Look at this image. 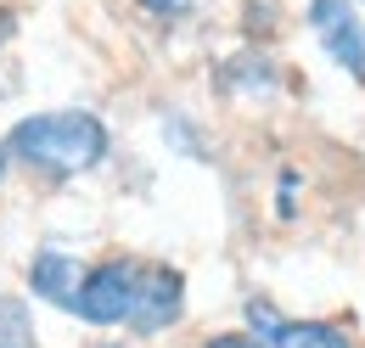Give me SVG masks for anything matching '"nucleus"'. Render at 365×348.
Here are the masks:
<instances>
[{
	"instance_id": "10",
	"label": "nucleus",
	"mask_w": 365,
	"mask_h": 348,
	"mask_svg": "<svg viewBox=\"0 0 365 348\" xmlns=\"http://www.w3.org/2000/svg\"><path fill=\"white\" fill-rule=\"evenodd\" d=\"M281 214H298V174H281Z\"/></svg>"
},
{
	"instance_id": "5",
	"label": "nucleus",
	"mask_w": 365,
	"mask_h": 348,
	"mask_svg": "<svg viewBox=\"0 0 365 348\" xmlns=\"http://www.w3.org/2000/svg\"><path fill=\"white\" fill-rule=\"evenodd\" d=\"M79 281H85V264L73 259V253H62V247H40L34 264H29V292L56 304V309H73Z\"/></svg>"
},
{
	"instance_id": "4",
	"label": "nucleus",
	"mask_w": 365,
	"mask_h": 348,
	"mask_svg": "<svg viewBox=\"0 0 365 348\" xmlns=\"http://www.w3.org/2000/svg\"><path fill=\"white\" fill-rule=\"evenodd\" d=\"M309 29H315L320 51L365 85V23L354 17V0H309Z\"/></svg>"
},
{
	"instance_id": "9",
	"label": "nucleus",
	"mask_w": 365,
	"mask_h": 348,
	"mask_svg": "<svg viewBox=\"0 0 365 348\" xmlns=\"http://www.w3.org/2000/svg\"><path fill=\"white\" fill-rule=\"evenodd\" d=\"M140 6H146L152 17H169V23H175V17H191V0H140Z\"/></svg>"
},
{
	"instance_id": "12",
	"label": "nucleus",
	"mask_w": 365,
	"mask_h": 348,
	"mask_svg": "<svg viewBox=\"0 0 365 348\" xmlns=\"http://www.w3.org/2000/svg\"><path fill=\"white\" fill-rule=\"evenodd\" d=\"M6 169H11V152H6V146H0V180H6Z\"/></svg>"
},
{
	"instance_id": "3",
	"label": "nucleus",
	"mask_w": 365,
	"mask_h": 348,
	"mask_svg": "<svg viewBox=\"0 0 365 348\" xmlns=\"http://www.w3.org/2000/svg\"><path fill=\"white\" fill-rule=\"evenodd\" d=\"M185 314V275L175 264H146L140 259V281H135V304H130V332L158 337Z\"/></svg>"
},
{
	"instance_id": "6",
	"label": "nucleus",
	"mask_w": 365,
	"mask_h": 348,
	"mask_svg": "<svg viewBox=\"0 0 365 348\" xmlns=\"http://www.w3.org/2000/svg\"><path fill=\"white\" fill-rule=\"evenodd\" d=\"M275 85H281V73H275L270 56H259V51H242V56H230L220 68V90L225 96H270Z\"/></svg>"
},
{
	"instance_id": "11",
	"label": "nucleus",
	"mask_w": 365,
	"mask_h": 348,
	"mask_svg": "<svg viewBox=\"0 0 365 348\" xmlns=\"http://www.w3.org/2000/svg\"><path fill=\"white\" fill-rule=\"evenodd\" d=\"M202 348H259L253 337H242V332H225V337H208Z\"/></svg>"
},
{
	"instance_id": "13",
	"label": "nucleus",
	"mask_w": 365,
	"mask_h": 348,
	"mask_svg": "<svg viewBox=\"0 0 365 348\" xmlns=\"http://www.w3.org/2000/svg\"><path fill=\"white\" fill-rule=\"evenodd\" d=\"M101 348H113V343H101Z\"/></svg>"
},
{
	"instance_id": "1",
	"label": "nucleus",
	"mask_w": 365,
	"mask_h": 348,
	"mask_svg": "<svg viewBox=\"0 0 365 348\" xmlns=\"http://www.w3.org/2000/svg\"><path fill=\"white\" fill-rule=\"evenodd\" d=\"M6 152L11 163L46 174V180H79L107 163L113 152V130L85 113V107H62V113H29L17 118L11 135H6Z\"/></svg>"
},
{
	"instance_id": "7",
	"label": "nucleus",
	"mask_w": 365,
	"mask_h": 348,
	"mask_svg": "<svg viewBox=\"0 0 365 348\" xmlns=\"http://www.w3.org/2000/svg\"><path fill=\"white\" fill-rule=\"evenodd\" d=\"M264 348H354L337 326H326V320H287L281 314V326L270 332V343Z\"/></svg>"
},
{
	"instance_id": "8",
	"label": "nucleus",
	"mask_w": 365,
	"mask_h": 348,
	"mask_svg": "<svg viewBox=\"0 0 365 348\" xmlns=\"http://www.w3.org/2000/svg\"><path fill=\"white\" fill-rule=\"evenodd\" d=\"M0 348H40L29 304L23 298H6V292H0Z\"/></svg>"
},
{
	"instance_id": "2",
	"label": "nucleus",
	"mask_w": 365,
	"mask_h": 348,
	"mask_svg": "<svg viewBox=\"0 0 365 348\" xmlns=\"http://www.w3.org/2000/svg\"><path fill=\"white\" fill-rule=\"evenodd\" d=\"M135 281H140V259H101L96 270H85L73 314L91 326H124L130 304H135Z\"/></svg>"
}]
</instances>
